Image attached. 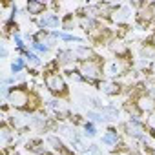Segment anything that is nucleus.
Returning a JSON list of instances; mask_svg holds the SVG:
<instances>
[{
	"mask_svg": "<svg viewBox=\"0 0 155 155\" xmlns=\"http://www.w3.org/2000/svg\"><path fill=\"white\" fill-rule=\"evenodd\" d=\"M130 15H131V11H130V8H128V6H119L117 9H113L111 18H113L117 24H124V22H128V20H130Z\"/></svg>",
	"mask_w": 155,
	"mask_h": 155,
	"instance_id": "obj_8",
	"label": "nucleus"
},
{
	"mask_svg": "<svg viewBox=\"0 0 155 155\" xmlns=\"http://www.w3.org/2000/svg\"><path fill=\"white\" fill-rule=\"evenodd\" d=\"M90 120H93V122H106V119L101 115V113H97V111H88V115H86Z\"/></svg>",
	"mask_w": 155,
	"mask_h": 155,
	"instance_id": "obj_27",
	"label": "nucleus"
},
{
	"mask_svg": "<svg viewBox=\"0 0 155 155\" xmlns=\"http://www.w3.org/2000/svg\"><path fill=\"white\" fill-rule=\"evenodd\" d=\"M84 135H86V137H95V135H97V128H95L91 122H86V124H84Z\"/></svg>",
	"mask_w": 155,
	"mask_h": 155,
	"instance_id": "obj_25",
	"label": "nucleus"
},
{
	"mask_svg": "<svg viewBox=\"0 0 155 155\" xmlns=\"http://www.w3.org/2000/svg\"><path fill=\"white\" fill-rule=\"evenodd\" d=\"M26 11L29 15H42L46 11V4L44 2H38V0H29L28 6H26Z\"/></svg>",
	"mask_w": 155,
	"mask_h": 155,
	"instance_id": "obj_11",
	"label": "nucleus"
},
{
	"mask_svg": "<svg viewBox=\"0 0 155 155\" xmlns=\"http://www.w3.org/2000/svg\"><path fill=\"white\" fill-rule=\"evenodd\" d=\"M99 90L102 93H106V95H119L120 93V84L110 79V81H102L99 84Z\"/></svg>",
	"mask_w": 155,
	"mask_h": 155,
	"instance_id": "obj_9",
	"label": "nucleus"
},
{
	"mask_svg": "<svg viewBox=\"0 0 155 155\" xmlns=\"http://www.w3.org/2000/svg\"><path fill=\"white\" fill-rule=\"evenodd\" d=\"M75 55H77V58H82V60L95 58V57H93V51H91V48H88V46H79V48L75 49Z\"/></svg>",
	"mask_w": 155,
	"mask_h": 155,
	"instance_id": "obj_17",
	"label": "nucleus"
},
{
	"mask_svg": "<svg viewBox=\"0 0 155 155\" xmlns=\"http://www.w3.org/2000/svg\"><path fill=\"white\" fill-rule=\"evenodd\" d=\"M150 9H151V15H153V18H155V4H151Z\"/></svg>",
	"mask_w": 155,
	"mask_h": 155,
	"instance_id": "obj_35",
	"label": "nucleus"
},
{
	"mask_svg": "<svg viewBox=\"0 0 155 155\" xmlns=\"http://www.w3.org/2000/svg\"><path fill=\"white\" fill-rule=\"evenodd\" d=\"M48 106H49L57 115H66V113H68V108H66L64 102H60V101H49Z\"/></svg>",
	"mask_w": 155,
	"mask_h": 155,
	"instance_id": "obj_19",
	"label": "nucleus"
},
{
	"mask_svg": "<svg viewBox=\"0 0 155 155\" xmlns=\"http://www.w3.org/2000/svg\"><path fill=\"white\" fill-rule=\"evenodd\" d=\"M38 155H49V153H46V151H42V153H38Z\"/></svg>",
	"mask_w": 155,
	"mask_h": 155,
	"instance_id": "obj_36",
	"label": "nucleus"
},
{
	"mask_svg": "<svg viewBox=\"0 0 155 155\" xmlns=\"http://www.w3.org/2000/svg\"><path fill=\"white\" fill-rule=\"evenodd\" d=\"M140 57L142 58H155V48L151 44H146L140 48Z\"/></svg>",
	"mask_w": 155,
	"mask_h": 155,
	"instance_id": "obj_20",
	"label": "nucleus"
},
{
	"mask_svg": "<svg viewBox=\"0 0 155 155\" xmlns=\"http://www.w3.org/2000/svg\"><path fill=\"white\" fill-rule=\"evenodd\" d=\"M13 38H15V44H17L18 48H22V46H24V44H22V38H20V35H15Z\"/></svg>",
	"mask_w": 155,
	"mask_h": 155,
	"instance_id": "obj_32",
	"label": "nucleus"
},
{
	"mask_svg": "<svg viewBox=\"0 0 155 155\" xmlns=\"http://www.w3.org/2000/svg\"><path fill=\"white\" fill-rule=\"evenodd\" d=\"M38 26L44 28V29L46 28H57V26H60V20H58L57 15H44V17H40Z\"/></svg>",
	"mask_w": 155,
	"mask_h": 155,
	"instance_id": "obj_12",
	"label": "nucleus"
},
{
	"mask_svg": "<svg viewBox=\"0 0 155 155\" xmlns=\"http://www.w3.org/2000/svg\"><path fill=\"white\" fill-rule=\"evenodd\" d=\"M148 73H150V77H151V79L155 81V60L150 64V68H148Z\"/></svg>",
	"mask_w": 155,
	"mask_h": 155,
	"instance_id": "obj_31",
	"label": "nucleus"
},
{
	"mask_svg": "<svg viewBox=\"0 0 155 155\" xmlns=\"http://www.w3.org/2000/svg\"><path fill=\"white\" fill-rule=\"evenodd\" d=\"M71 24H73V20H71V15H68V17L64 18V22H62V26H64L66 29H69V28H71Z\"/></svg>",
	"mask_w": 155,
	"mask_h": 155,
	"instance_id": "obj_30",
	"label": "nucleus"
},
{
	"mask_svg": "<svg viewBox=\"0 0 155 155\" xmlns=\"http://www.w3.org/2000/svg\"><path fill=\"white\" fill-rule=\"evenodd\" d=\"M101 115H102L106 120H115V119L119 117V110L113 108V106H104V108L101 110Z\"/></svg>",
	"mask_w": 155,
	"mask_h": 155,
	"instance_id": "obj_18",
	"label": "nucleus"
},
{
	"mask_svg": "<svg viewBox=\"0 0 155 155\" xmlns=\"http://www.w3.org/2000/svg\"><path fill=\"white\" fill-rule=\"evenodd\" d=\"M71 144H73V148H75L77 151H82V153L90 150V146H86V144H84V140H82V139H81L79 135H77V137H75V139L71 140Z\"/></svg>",
	"mask_w": 155,
	"mask_h": 155,
	"instance_id": "obj_21",
	"label": "nucleus"
},
{
	"mask_svg": "<svg viewBox=\"0 0 155 155\" xmlns=\"http://www.w3.org/2000/svg\"><path fill=\"white\" fill-rule=\"evenodd\" d=\"M79 73L84 81H97L102 77V64L97 57L90 60H82L79 66Z\"/></svg>",
	"mask_w": 155,
	"mask_h": 155,
	"instance_id": "obj_1",
	"label": "nucleus"
},
{
	"mask_svg": "<svg viewBox=\"0 0 155 155\" xmlns=\"http://www.w3.org/2000/svg\"><path fill=\"white\" fill-rule=\"evenodd\" d=\"M0 55H2V57H8V48H6V44H2V49H0Z\"/></svg>",
	"mask_w": 155,
	"mask_h": 155,
	"instance_id": "obj_33",
	"label": "nucleus"
},
{
	"mask_svg": "<svg viewBox=\"0 0 155 155\" xmlns=\"http://www.w3.org/2000/svg\"><path fill=\"white\" fill-rule=\"evenodd\" d=\"M58 131L64 135V137H68L69 140H73L77 135H75V131L71 130V126H68V124H58Z\"/></svg>",
	"mask_w": 155,
	"mask_h": 155,
	"instance_id": "obj_22",
	"label": "nucleus"
},
{
	"mask_svg": "<svg viewBox=\"0 0 155 155\" xmlns=\"http://www.w3.org/2000/svg\"><path fill=\"white\" fill-rule=\"evenodd\" d=\"M124 131H126V135H130L133 139H144V135H146V128L137 120L124 122Z\"/></svg>",
	"mask_w": 155,
	"mask_h": 155,
	"instance_id": "obj_7",
	"label": "nucleus"
},
{
	"mask_svg": "<svg viewBox=\"0 0 155 155\" xmlns=\"http://www.w3.org/2000/svg\"><path fill=\"white\" fill-rule=\"evenodd\" d=\"M81 26H82V29H84L88 35H91V33L99 28L97 20H95V18H90V17H82V18H81Z\"/></svg>",
	"mask_w": 155,
	"mask_h": 155,
	"instance_id": "obj_14",
	"label": "nucleus"
},
{
	"mask_svg": "<svg viewBox=\"0 0 155 155\" xmlns=\"http://www.w3.org/2000/svg\"><path fill=\"white\" fill-rule=\"evenodd\" d=\"M110 51H111V53H115V55H117V58H120V57H126V55H128V48H126V44H124V42H120V40H111V42H110Z\"/></svg>",
	"mask_w": 155,
	"mask_h": 155,
	"instance_id": "obj_10",
	"label": "nucleus"
},
{
	"mask_svg": "<svg viewBox=\"0 0 155 155\" xmlns=\"http://www.w3.org/2000/svg\"><path fill=\"white\" fill-rule=\"evenodd\" d=\"M24 69V58L22 57H17L13 62H11V71L13 73H20Z\"/></svg>",
	"mask_w": 155,
	"mask_h": 155,
	"instance_id": "obj_23",
	"label": "nucleus"
},
{
	"mask_svg": "<svg viewBox=\"0 0 155 155\" xmlns=\"http://www.w3.org/2000/svg\"><path fill=\"white\" fill-rule=\"evenodd\" d=\"M44 82H46V88H48L53 95L62 97V95L68 93V84H66V81H64V77L58 75V73H55V71H51V73H48V75L44 77Z\"/></svg>",
	"mask_w": 155,
	"mask_h": 155,
	"instance_id": "obj_3",
	"label": "nucleus"
},
{
	"mask_svg": "<svg viewBox=\"0 0 155 155\" xmlns=\"http://www.w3.org/2000/svg\"><path fill=\"white\" fill-rule=\"evenodd\" d=\"M150 44H151V46H153V48H155V33H153V35H151V38H150Z\"/></svg>",
	"mask_w": 155,
	"mask_h": 155,
	"instance_id": "obj_34",
	"label": "nucleus"
},
{
	"mask_svg": "<svg viewBox=\"0 0 155 155\" xmlns=\"http://www.w3.org/2000/svg\"><path fill=\"white\" fill-rule=\"evenodd\" d=\"M24 58H26L28 64H33V66H38V64H40V60H38V57H37L35 53H29V51H28V53H24Z\"/></svg>",
	"mask_w": 155,
	"mask_h": 155,
	"instance_id": "obj_24",
	"label": "nucleus"
},
{
	"mask_svg": "<svg viewBox=\"0 0 155 155\" xmlns=\"http://www.w3.org/2000/svg\"><path fill=\"white\" fill-rule=\"evenodd\" d=\"M128 71V64L122 60V58H113L110 62H106L104 66V73L108 77H111V79H115V77H120Z\"/></svg>",
	"mask_w": 155,
	"mask_h": 155,
	"instance_id": "obj_4",
	"label": "nucleus"
},
{
	"mask_svg": "<svg viewBox=\"0 0 155 155\" xmlns=\"http://www.w3.org/2000/svg\"><path fill=\"white\" fill-rule=\"evenodd\" d=\"M31 46H33V49H35V51H38V53H44V55L49 51V48H48L46 44H40V42H33Z\"/></svg>",
	"mask_w": 155,
	"mask_h": 155,
	"instance_id": "obj_28",
	"label": "nucleus"
},
{
	"mask_svg": "<svg viewBox=\"0 0 155 155\" xmlns=\"http://www.w3.org/2000/svg\"><path fill=\"white\" fill-rule=\"evenodd\" d=\"M57 58H58V62H60V64H69V62H75V60H77V55H75V51L62 49V51H58Z\"/></svg>",
	"mask_w": 155,
	"mask_h": 155,
	"instance_id": "obj_15",
	"label": "nucleus"
},
{
	"mask_svg": "<svg viewBox=\"0 0 155 155\" xmlns=\"http://www.w3.org/2000/svg\"><path fill=\"white\" fill-rule=\"evenodd\" d=\"M0 137H2V146H9V142L13 140V131L8 124H2V128H0Z\"/></svg>",
	"mask_w": 155,
	"mask_h": 155,
	"instance_id": "obj_16",
	"label": "nucleus"
},
{
	"mask_svg": "<svg viewBox=\"0 0 155 155\" xmlns=\"http://www.w3.org/2000/svg\"><path fill=\"white\" fill-rule=\"evenodd\" d=\"M102 144H106L108 148H115L119 144V133L115 130H108L104 135H102Z\"/></svg>",
	"mask_w": 155,
	"mask_h": 155,
	"instance_id": "obj_13",
	"label": "nucleus"
},
{
	"mask_svg": "<svg viewBox=\"0 0 155 155\" xmlns=\"http://www.w3.org/2000/svg\"><path fill=\"white\" fill-rule=\"evenodd\" d=\"M9 122H11V126H13L15 130H18V131H24V130H28V128L33 124L31 115H28V113H13V115L9 117Z\"/></svg>",
	"mask_w": 155,
	"mask_h": 155,
	"instance_id": "obj_5",
	"label": "nucleus"
},
{
	"mask_svg": "<svg viewBox=\"0 0 155 155\" xmlns=\"http://www.w3.org/2000/svg\"><path fill=\"white\" fill-rule=\"evenodd\" d=\"M135 106H137V110L140 111V113H153L155 111V99L151 97V95H139L137 97V101L133 102Z\"/></svg>",
	"mask_w": 155,
	"mask_h": 155,
	"instance_id": "obj_6",
	"label": "nucleus"
},
{
	"mask_svg": "<svg viewBox=\"0 0 155 155\" xmlns=\"http://www.w3.org/2000/svg\"><path fill=\"white\" fill-rule=\"evenodd\" d=\"M48 142H49V144H51L55 150H60V151L64 150V146H62V140H60V139H57V137H53V135H49V137H48Z\"/></svg>",
	"mask_w": 155,
	"mask_h": 155,
	"instance_id": "obj_26",
	"label": "nucleus"
},
{
	"mask_svg": "<svg viewBox=\"0 0 155 155\" xmlns=\"http://www.w3.org/2000/svg\"><path fill=\"white\" fill-rule=\"evenodd\" d=\"M146 128L155 131V111H153V113H150V115L146 117Z\"/></svg>",
	"mask_w": 155,
	"mask_h": 155,
	"instance_id": "obj_29",
	"label": "nucleus"
},
{
	"mask_svg": "<svg viewBox=\"0 0 155 155\" xmlns=\"http://www.w3.org/2000/svg\"><path fill=\"white\" fill-rule=\"evenodd\" d=\"M8 102H9L15 110H26V108L29 106V102H31V95H29V91H28L24 86H17V88H13V90L9 91Z\"/></svg>",
	"mask_w": 155,
	"mask_h": 155,
	"instance_id": "obj_2",
	"label": "nucleus"
}]
</instances>
